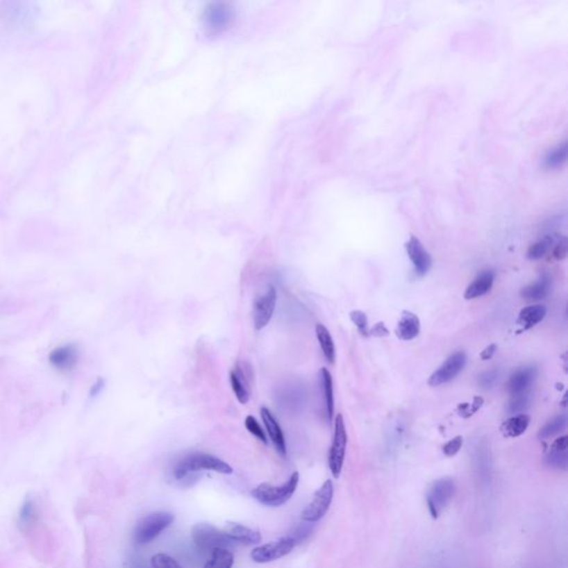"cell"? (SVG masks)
<instances>
[{
	"instance_id": "1",
	"label": "cell",
	"mask_w": 568,
	"mask_h": 568,
	"mask_svg": "<svg viewBox=\"0 0 568 568\" xmlns=\"http://www.w3.org/2000/svg\"><path fill=\"white\" fill-rule=\"evenodd\" d=\"M201 469L213 471L220 474L233 473V469L230 467L229 464L222 461L217 456L207 454V453H192L178 462L174 469V475L177 480H183V477L190 473L198 472Z\"/></svg>"
},
{
	"instance_id": "2",
	"label": "cell",
	"mask_w": 568,
	"mask_h": 568,
	"mask_svg": "<svg viewBox=\"0 0 568 568\" xmlns=\"http://www.w3.org/2000/svg\"><path fill=\"white\" fill-rule=\"evenodd\" d=\"M299 481L300 474L294 472L281 486L272 485L270 483H262L252 490L251 495L260 504L271 508H279L292 497L298 487Z\"/></svg>"
},
{
	"instance_id": "3",
	"label": "cell",
	"mask_w": 568,
	"mask_h": 568,
	"mask_svg": "<svg viewBox=\"0 0 568 568\" xmlns=\"http://www.w3.org/2000/svg\"><path fill=\"white\" fill-rule=\"evenodd\" d=\"M174 521V515L170 512H155L144 516L135 526L133 538L139 545L151 543Z\"/></svg>"
},
{
	"instance_id": "4",
	"label": "cell",
	"mask_w": 568,
	"mask_h": 568,
	"mask_svg": "<svg viewBox=\"0 0 568 568\" xmlns=\"http://www.w3.org/2000/svg\"><path fill=\"white\" fill-rule=\"evenodd\" d=\"M191 537L199 549L203 551H211L215 549H226L235 546V542H232L224 530H218L217 527L209 523H199L194 525L191 530Z\"/></svg>"
},
{
	"instance_id": "5",
	"label": "cell",
	"mask_w": 568,
	"mask_h": 568,
	"mask_svg": "<svg viewBox=\"0 0 568 568\" xmlns=\"http://www.w3.org/2000/svg\"><path fill=\"white\" fill-rule=\"evenodd\" d=\"M346 444H348V434H346L344 419H343L342 414H337L335 422H334L331 449L328 452V467L331 469L332 475L335 478H337L342 472Z\"/></svg>"
},
{
	"instance_id": "6",
	"label": "cell",
	"mask_w": 568,
	"mask_h": 568,
	"mask_svg": "<svg viewBox=\"0 0 568 568\" xmlns=\"http://www.w3.org/2000/svg\"><path fill=\"white\" fill-rule=\"evenodd\" d=\"M334 487L331 480L326 481L315 493V499L301 514L306 523H315L324 517L333 499Z\"/></svg>"
},
{
	"instance_id": "7",
	"label": "cell",
	"mask_w": 568,
	"mask_h": 568,
	"mask_svg": "<svg viewBox=\"0 0 568 568\" xmlns=\"http://www.w3.org/2000/svg\"><path fill=\"white\" fill-rule=\"evenodd\" d=\"M467 354L463 351H458L451 354L437 370L432 373L428 378V385L432 387L443 385L454 380L467 365Z\"/></svg>"
},
{
	"instance_id": "8",
	"label": "cell",
	"mask_w": 568,
	"mask_h": 568,
	"mask_svg": "<svg viewBox=\"0 0 568 568\" xmlns=\"http://www.w3.org/2000/svg\"><path fill=\"white\" fill-rule=\"evenodd\" d=\"M456 491V485L452 478L444 477L433 483L428 492V510L433 519H437L442 510L450 503Z\"/></svg>"
},
{
	"instance_id": "9",
	"label": "cell",
	"mask_w": 568,
	"mask_h": 568,
	"mask_svg": "<svg viewBox=\"0 0 568 568\" xmlns=\"http://www.w3.org/2000/svg\"><path fill=\"white\" fill-rule=\"evenodd\" d=\"M295 545L296 542L292 536H285L280 538L279 541L265 544L262 546L254 549L251 552V558L256 563H270L287 556L292 552Z\"/></svg>"
},
{
	"instance_id": "10",
	"label": "cell",
	"mask_w": 568,
	"mask_h": 568,
	"mask_svg": "<svg viewBox=\"0 0 568 568\" xmlns=\"http://www.w3.org/2000/svg\"><path fill=\"white\" fill-rule=\"evenodd\" d=\"M276 300H278V294H276V290L274 285H269L265 294L256 300L253 306V323L257 331L268 326L271 319L274 317Z\"/></svg>"
},
{
	"instance_id": "11",
	"label": "cell",
	"mask_w": 568,
	"mask_h": 568,
	"mask_svg": "<svg viewBox=\"0 0 568 568\" xmlns=\"http://www.w3.org/2000/svg\"><path fill=\"white\" fill-rule=\"evenodd\" d=\"M51 367L59 372H70L79 362V350L75 344L61 345L49 354Z\"/></svg>"
},
{
	"instance_id": "12",
	"label": "cell",
	"mask_w": 568,
	"mask_h": 568,
	"mask_svg": "<svg viewBox=\"0 0 568 568\" xmlns=\"http://www.w3.org/2000/svg\"><path fill=\"white\" fill-rule=\"evenodd\" d=\"M406 250L417 276H424L428 274L432 267V257L422 242L417 237L411 235L406 243Z\"/></svg>"
},
{
	"instance_id": "13",
	"label": "cell",
	"mask_w": 568,
	"mask_h": 568,
	"mask_svg": "<svg viewBox=\"0 0 568 568\" xmlns=\"http://www.w3.org/2000/svg\"><path fill=\"white\" fill-rule=\"evenodd\" d=\"M537 378V369L535 367H521L510 376L506 389L512 396L523 394L530 392L531 386Z\"/></svg>"
},
{
	"instance_id": "14",
	"label": "cell",
	"mask_w": 568,
	"mask_h": 568,
	"mask_svg": "<svg viewBox=\"0 0 568 568\" xmlns=\"http://www.w3.org/2000/svg\"><path fill=\"white\" fill-rule=\"evenodd\" d=\"M224 532L235 544L254 545V544H259L262 540L259 531L253 530V528L239 524V523H235V521H228L224 526Z\"/></svg>"
},
{
	"instance_id": "15",
	"label": "cell",
	"mask_w": 568,
	"mask_h": 568,
	"mask_svg": "<svg viewBox=\"0 0 568 568\" xmlns=\"http://www.w3.org/2000/svg\"><path fill=\"white\" fill-rule=\"evenodd\" d=\"M421 332V321L415 313L403 311L400 320L397 322L395 334L402 341H412L419 337Z\"/></svg>"
},
{
	"instance_id": "16",
	"label": "cell",
	"mask_w": 568,
	"mask_h": 568,
	"mask_svg": "<svg viewBox=\"0 0 568 568\" xmlns=\"http://www.w3.org/2000/svg\"><path fill=\"white\" fill-rule=\"evenodd\" d=\"M260 412H261V417H262L265 428L268 431L269 436H270L271 441L276 446V451L281 456H285V454H287V444H285V439H284L281 426H280L278 421L274 419V414L271 413L268 408H262Z\"/></svg>"
},
{
	"instance_id": "17",
	"label": "cell",
	"mask_w": 568,
	"mask_h": 568,
	"mask_svg": "<svg viewBox=\"0 0 568 568\" xmlns=\"http://www.w3.org/2000/svg\"><path fill=\"white\" fill-rule=\"evenodd\" d=\"M495 281V274L492 270L482 271L477 274L476 278L471 282L469 287L465 290L464 298L467 300H474L481 298L483 295L491 291Z\"/></svg>"
},
{
	"instance_id": "18",
	"label": "cell",
	"mask_w": 568,
	"mask_h": 568,
	"mask_svg": "<svg viewBox=\"0 0 568 568\" xmlns=\"http://www.w3.org/2000/svg\"><path fill=\"white\" fill-rule=\"evenodd\" d=\"M250 378H248L246 371L243 367H235L230 373V383H231L232 391L235 393L237 400L241 404H247L250 400Z\"/></svg>"
},
{
	"instance_id": "19",
	"label": "cell",
	"mask_w": 568,
	"mask_h": 568,
	"mask_svg": "<svg viewBox=\"0 0 568 568\" xmlns=\"http://www.w3.org/2000/svg\"><path fill=\"white\" fill-rule=\"evenodd\" d=\"M552 291V278L549 274H542L534 283L528 284L521 290V296L526 301H541L549 296Z\"/></svg>"
},
{
	"instance_id": "20",
	"label": "cell",
	"mask_w": 568,
	"mask_h": 568,
	"mask_svg": "<svg viewBox=\"0 0 568 568\" xmlns=\"http://www.w3.org/2000/svg\"><path fill=\"white\" fill-rule=\"evenodd\" d=\"M546 315V308L542 304H534L521 309L516 321L517 326H521L519 332L527 331L537 326L538 323H541L545 319Z\"/></svg>"
},
{
	"instance_id": "21",
	"label": "cell",
	"mask_w": 568,
	"mask_h": 568,
	"mask_svg": "<svg viewBox=\"0 0 568 568\" xmlns=\"http://www.w3.org/2000/svg\"><path fill=\"white\" fill-rule=\"evenodd\" d=\"M204 18L207 22L208 28L212 31H219L228 26L232 18V11L224 3H215L208 8Z\"/></svg>"
},
{
	"instance_id": "22",
	"label": "cell",
	"mask_w": 568,
	"mask_h": 568,
	"mask_svg": "<svg viewBox=\"0 0 568 568\" xmlns=\"http://www.w3.org/2000/svg\"><path fill=\"white\" fill-rule=\"evenodd\" d=\"M319 378H320V387L326 417H328V422H331L334 414L333 380H332L331 373L326 367L321 369Z\"/></svg>"
},
{
	"instance_id": "23",
	"label": "cell",
	"mask_w": 568,
	"mask_h": 568,
	"mask_svg": "<svg viewBox=\"0 0 568 568\" xmlns=\"http://www.w3.org/2000/svg\"><path fill=\"white\" fill-rule=\"evenodd\" d=\"M530 422V417L526 414H516V415L505 419L504 422L501 425V432H502L505 437L515 439V437H519V436L523 435L526 432Z\"/></svg>"
},
{
	"instance_id": "24",
	"label": "cell",
	"mask_w": 568,
	"mask_h": 568,
	"mask_svg": "<svg viewBox=\"0 0 568 568\" xmlns=\"http://www.w3.org/2000/svg\"><path fill=\"white\" fill-rule=\"evenodd\" d=\"M315 333H317V341L320 344L323 356L330 365H334V362L337 359V351H335V344H334L331 333L321 323L315 326Z\"/></svg>"
},
{
	"instance_id": "25",
	"label": "cell",
	"mask_w": 568,
	"mask_h": 568,
	"mask_svg": "<svg viewBox=\"0 0 568 568\" xmlns=\"http://www.w3.org/2000/svg\"><path fill=\"white\" fill-rule=\"evenodd\" d=\"M38 521V510L35 501L31 497L26 499L20 505L18 512V525L22 530H29Z\"/></svg>"
},
{
	"instance_id": "26",
	"label": "cell",
	"mask_w": 568,
	"mask_h": 568,
	"mask_svg": "<svg viewBox=\"0 0 568 568\" xmlns=\"http://www.w3.org/2000/svg\"><path fill=\"white\" fill-rule=\"evenodd\" d=\"M556 237L554 235H545L540 240L533 243L532 246L527 250V258L533 261L541 260L542 258L546 257L549 252L552 251Z\"/></svg>"
},
{
	"instance_id": "27",
	"label": "cell",
	"mask_w": 568,
	"mask_h": 568,
	"mask_svg": "<svg viewBox=\"0 0 568 568\" xmlns=\"http://www.w3.org/2000/svg\"><path fill=\"white\" fill-rule=\"evenodd\" d=\"M566 425H567V417L565 414H560L558 417H553L540 430L537 434L538 439L549 440L554 437L565 430Z\"/></svg>"
},
{
	"instance_id": "28",
	"label": "cell",
	"mask_w": 568,
	"mask_h": 568,
	"mask_svg": "<svg viewBox=\"0 0 568 568\" xmlns=\"http://www.w3.org/2000/svg\"><path fill=\"white\" fill-rule=\"evenodd\" d=\"M235 556L226 549H215L211 552V558L203 568H232Z\"/></svg>"
},
{
	"instance_id": "29",
	"label": "cell",
	"mask_w": 568,
	"mask_h": 568,
	"mask_svg": "<svg viewBox=\"0 0 568 568\" xmlns=\"http://www.w3.org/2000/svg\"><path fill=\"white\" fill-rule=\"evenodd\" d=\"M566 157H567V144L563 142L547 152L546 157H545V165L549 168H558L565 162Z\"/></svg>"
},
{
	"instance_id": "30",
	"label": "cell",
	"mask_w": 568,
	"mask_h": 568,
	"mask_svg": "<svg viewBox=\"0 0 568 568\" xmlns=\"http://www.w3.org/2000/svg\"><path fill=\"white\" fill-rule=\"evenodd\" d=\"M531 406L530 392L523 393V394L514 395L508 403V411L510 414H521L526 411Z\"/></svg>"
},
{
	"instance_id": "31",
	"label": "cell",
	"mask_w": 568,
	"mask_h": 568,
	"mask_svg": "<svg viewBox=\"0 0 568 568\" xmlns=\"http://www.w3.org/2000/svg\"><path fill=\"white\" fill-rule=\"evenodd\" d=\"M484 404V399L482 396H474L472 403H461L458 404V413L463 419H469L476 413Z\"/></svg>"
},
{
	"instance_id": "32",
	"label": "cell",
	"mask_w": 568,
	"mask_h": 568,
	"mask_svg": "<svg viewBox=\"0 0 568 568\" xmlns=\"http://www.w3.org/2000/svg\"><path fill=\"white\" fill-rule=\"evenodd\" d=\"M350 319L363 337L369 335V320L365 312L361 310H353L350 312Z\"/></svg>"
},
{
	"instance_id": "33",
	"label": "cell",
	"mask_w": 568,
	"mask_h": 568,
	"mask_svg": "<svg viewBox=\"0 0 568 568\" xmlns=\"http://www.w3.org/2000/svg\"><path fill=\"white\" fill-rule=\"evenodd\" d=\"M244 425H246V428L249 431V433H251L252 435L256 436L259 441L263 442L265 444L268 443L265 431L261 428V425L259 424L256 417H252V415H248V417H246V421H244Z\"/></svg>"
},
{
	"instance_id": "34",
	"label": "cell",
	"mask_w": 568,
	"mask_h": 568,
	"mask_svg": "<svg viewBox=\"0 0 568 568\" xmlns=\"http://www.w3.org/2000/svg\"><path fill=\"white\" fill-rule=\"evenodd\" d=\"M152 568H183L177 560L167 554H156L151 558Z\"/></svg>"
},
{
	"instance_id": "35",
	"label": "cell",
	"mask_w": 568,
	"mask_h": 568,
	"mask_svg": "<svg viewBox=\"0 0 568 568\" xmlns=\"http://www.w3.org/2000/svg\"><path fill=\"white\" fill-rule=\"evenodd\" d=\"M546 463L553 469H567V452H549Z\"/></svg>"
},
{
	"instance_id": "36",
	"label": "cell",
	"mask_w": 568,
	"mask_h": 568,
	"mask_svg": "<svg viewBox=\"0 0 568 568\" xmlns=\"http://www.w3.org/2000/svg\"><path fill=\"white\" fill-rule=\"evenodd\" d=\"M497 380H499V371H485L478 376V385L483 390H490L496 384Z\"/></svg>"
},
{
	"instance_id": "37",
	"label": "cell",
	"mask_w": 568,
	"mask_h": 568,
	"mask_svg": "<svg viewBox=\"0 0 568 568\" xmlns=\"http://www.w3.org/2000/svg\"><path fill=\"white\" fill-rule=\"evenodd\" d=\"M567 256V239L565 237H556L552 249L553 259L562 261Z\"/></svg>"
},
{
	"instance_id": "38",
	"label": "cell",
	"mask_w": 568,
	"mask_h": 568,
	"mask_svg": "<svg viewBox=\"0 0 568 568\" xmlns=\"http://www.w3.org/2000/svg\"><path fill=\"white\" fill-rule=\"evenodd\" d=\"M463 446V437L461 435L456 436L443 445V453L447 458L456 456Z\"/></svg>"
},
{
	"instance_id": "39",
	"label": "cell",
	"mask_w": 568,
	"mask_h": 568,
	"mask_svg": "<svg viewBox=\"0 0 568 568\" xmlns=\"http://www.w3.org/2000/svg\"><path fill=\"white\" fill-rule=\"evenodd\" d=\"M568 447V436H560L558 439L553 442L552 446H551V452H567Z\"/></svg>"
},
{
	"instance_id": "40",
	"label": "cell",
	"mask_w": 568,
	"mask_h": 568,
	"mask_svg": "<svg viewBox=\"0 0 568 568\" xmlns=\"http://www.w3.org/2000/svg\"><path fill=\"white\" fill-rule=\"evenodd\" d=\"M389 334V330H387L383 322L376 323V326L369 330V335H373V337H387Z\"/></svg>"
},
{
	"instance_id": "41",
	"label": "cell",
	"mask_w": 568,
	"mask_h": 568,
	"mask_svg": "<svg viewBox=\"0 0 568 568\" xmlns=\"http://www.w3.org/2000/svg\"><path fill=\"white\" fill-rule=\"evenodd\" d=\"M497 351V345L496 344H491L486 346L484 350L481 352V359L483 361H487V360H491L493 358L494 354L496 353Z\"/></svg>"
},
{
	"instance_id": "42",
	"label": "cell",
	"mask_w": 568,
	"mask_h": 568,
	"mask_svg": "<svg viewBox=\"0 0 568 568\" xmlns=\"http://www.w3.org/2000/svg\"><path fill=\"white\" fill-rule=\"evenodd\" d=\"M102 387H103V381L98 380V382H97V383L94 384V387H92V394L96 395L97 393H99L100 390H101Z\"/></svg>"
}]
</instances>
